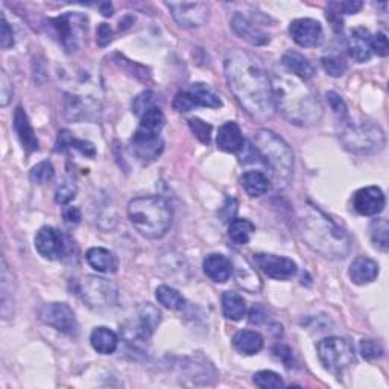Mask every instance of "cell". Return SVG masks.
Wrapping results in <instances>:
<instances>
[{"mask_svg":"<svg viewBox=\"0 0 389 389\" xmlns=\"http://www.w3.org/2000/svg\"><path fill=\"white\" fill-rule=\"evenodd\" d=\"M224 68L228 87L240 107L256 120L271 119L276 111L271 76L256 56L244 49H230Z\"/></svg>","mask_w":389,"mask_h":389,"instance_id":"6da1fadb","label":"cell"},{"mask_svg":"<svg viewBox=\"0 0 389 389\" xmlns=\"http://www.w3.org/2000/svg\"><path fill=\"white\" fill-rule=\"evenodd\" d=\"M274 107L296 127H312L323 118V105L304 81L294 75L276 73L271 76Z\"/></svg>","mask_w":389,"mask_h":389,"instance_id":"7a4b0ae2","label":"cell"},{"mask_svg":"<svg viewBox=\"0 0 389 389\" xmlns=\"http://www.w3.org/2000/svg\"><path fill=\"white\" fill-rule=\"evenodd\" d=\"M299 230L307 247L330 260L348 256L351 239L324 212L312 204H304L299 212Z\"/></svg>","mask_w":389,"mask_h":389,"instance_id":"3957f363","label":"cell"},{"mask_svg":"<svg viewBox=\"0 0 389 389\" xmlns=\"http://www.w3.org/2000/svg\"><path fill=\"white\" fill-rule=\"evenodd\" d=\"M128 217L139 234L146 239L163 237L172 225V207L162 197H139L130 201Z\"/></svg>","mask_w":389,"mask_h":389,"instance_id":"277c9868","label":"cell"},{"mask_svg":"<svg viewBox=\"0 0 389 389\" xmlns=\"http://www.w3.org/2000/svg\"><path fill=\"white\" fill-rule=\"evenodd\" d=\"M253 147L269 167L276 187H288L294 175V152L291 146L274 131L259 130L253 139Z\"/></svg>","mask_w":389,"mask_h":389,"instance_id":"5b68a950","label":"cell"},{"mask_svg":"<svg viewBox=\"0 0 389 389\" xmlns=\"http://www.w3.org/2000/svg\"><path fill=\"white\" fill-rule=\"evenodd\" d=\"M44 28L55 40H58L67 53H76L85 41L88 19L79 13H67L46 20Z\"/></svg>","mask_w":389,"mask_h":389,"instance_id":"8992f818","label":"cell"},{"mask_svg":"<svg viewBox=\"0 0 389 389\" xmlns=\"http://www.w3.org/2000/svg\"><path fill=\"white\" fill-rule=\"evenodd\" d=\"M341 142L346 146V150L354 154L370 155L383 150L386 137L379 125L373 122H361L348 123L341 133Z\"/></svg>","mask_w":389,"mask_h":389,"instance_id":"52a82bcc","label":"cell"},{"mask_svg":"<svg viewBox=\"0 0 389 389\" xmlns=\"http://www.w3.org/2000/svg\"><path fill=\"white\" fill-rule=\"evenodd\" d=\"M316 351L324 368L335 375L344 373L356 359L353 346L344 338H326L319 341Z\"/></svg>","mask_w":389,"mask_h":389,"instance_id":"ba28073f","label":"cell"},{"mask_svg":"<svg viewBox=\"0 0 389 389\" xmlns=\"http://www.w3.org/2000/svg\"><path fill=\"white\" fill-rule=\"evenodd\" d=\"M78 291L83 300L95 311H107L118 304L119 289L118 286L110 280L88 276L79 281Z\"/></svg>","mask_w":389,"mask_h":389,"instance_id":"9c48e42d","label":"cell"},{"mask_svg":"<svg viewBox=\"0 0 389 389\" xmlns=\"http://www.w3.org/2000/svg\"><path fill=\"white\" fill-rule=\"evenodd\" d=\"M40 319L55 330L61 331L64 335H75L78 331V321L75 313L66 303H51L44 304L40 308Z\"/></svg>","mask_w":389,"mask_h":389,"instance_id":"30bf717a","label":"cell"},{"mask_svg":"<svg viewBox=\"0 0 389 389\" xmlns=\"http://www.w3.org/2000/svg\"><path fill=\"white\" fill-rule=\"evenodd\" d=\"M170 14L185 28L202 26L209 19V6L204 2H167Z\"/></svg>","mask_w":389,"mask_h":389,"instance_id":"8fae6325","label":"cell"},{"mask_svg":"<svg viewBox=\"0 0 389 389\" xmlns=\"http://www.w3.org/2000/svg\"><path fill=\"white\" fill-rule=\"evenodd\" d=\"M254 263L263 274H266L274 280H289L299 271L296 263L292 259L274 254H254Z\"/></svg>","mask_w":389,"mask_h":389,"instance_id":"7c38bea8","label":"cell"},{"mask_svg":"<svg viewBox=\"0 0 389 389\" xmlns=\"http://www.w3.org/2000/svg\"><path fill=\"white\" fill-rule=\"evenodd\" d=\"M289 32L292 40L301 48H316L324 40L321 23L313 19H296L291 23Z\"/></svg>","mask_w":389,"mask_h":389,"instance_id":"4fadbf2b","label":"cell"},{"mask_svg":"<svg viewBox=\"0 0 389 389\" xmlns=\"http://www.w3.org/2000/svg\"><path fill=\"white\" fill-rule=\"evenodd\" d=\"M162 313L158 308L150 303L142 304L137 308V321L130 327V333L135 341H147L157 330Z\"/></svg>","mask_w":389,"mask_h":389,"instance_id":"5bb4252c","label":"cell"},{"mask_svg":"<svg viewBox=\"0 0 389 389\" xmlns=\"http://www.w3.org/2000/svg\"><path fill=\"white\" fill-rule=\"evenodd\" d=\"M36 249L48 260H60L66 253V244L61 233L52 227H43L36 236Z\"/></svg>","mask_w":389,"mask_h":389,"instance_id":"9a60e30c","label":"cell"},{"mask_svg":"<svg viewBox=\"0 0 389 389\" xmlns=\"http://www.w3.org/2000/svg\"><path fill=\"white\" fill-rule=\"evenodd\" d=\"M385 194L382 189L370 186L359 189L353 197V207L362 216H375L385 209Z\"/></svg>","mask_w":389,"mask_h":389,"instance_id":"2e32d148","label":"cell"},{"mask_svg":"<svg viewBox=\"0 0 389 389\" xmlns=\"http://www.w3.org/2000/svg\"><path fill=\"white\" fill-rule=\"evenodd\" d=\"M165 123H166V118L162 110H160L158 107L150 110L140 118V125L134 133L133 140L157 139V137H160V131L163 130Z\"/></svg>","mask_w":389,"mask_h":389,"instance_id":"e0dca14e","label":"cell"},{"mask_svg":"<svg viewBox=\"0 0 389 389\" xmlns=\"http://www.w3.org/2000/svg\"><path fill=\"white\" fill-rule=\"evenodd\" d=\"M348 53L354 61L365 63L371 58V33L365 28H354L350 32V37L347 41Z\"/></svg>","mask_w":389,"mask_h":389,"instance_id":"ac0fdd59","label":"cell"},{"mask_svg":"<svg viewBox=\"0 0 389 389\" xmlns=\"http://www.w3.org/2000/svg\"><path fill=\"white\" fill-rule=\"evenodd\" d=\"M232 271H234V277L240 288H244L251 294H256L261 289V281L257 276V272L244 257H240V254H236L233 257Z\"/></svg>","mask_w":389,"mask_h":389,"instance_id":"d6986e66","label":"cell"},{"mask_svg":"<svg viewBox=\"0 0 389 389\" xmlns=\"http://www.w3.org/2000/svg\"><path fill=\"white\" fill-rule=\"evenodd\" d=\"M216 143L217 147L225 152H239L242 150L245 140L239 125L236 122H227L225 125H222L219 133H217Z\"/></svg>","mask_w":389,"mask_h":389,"instance_id":"ffe728a7","label":"cell"},{"mask_svg":"<svg viewBox=\"0 0 389 389\" xmlns=\"http://www.w3.org/2000/svg\"><path fill=\"white\" fill-rule=\"evenodd\" d=\"M350 279L356 284H368L373 283L379 276V265L368 257H356L350 265Z\"/></svg>","mask_w":389,"mask_h":389,"instance_id":"44dd1931","label":"cell"},{"mask_svg":"<svg viewBox=\"0 0 389 389\" xmlns=\"http://www.w3.org/2000/svg\"><path fill=\"white\" fill-rule=\"evenodd\" d=\"M232 28L240 38L247 40L251 44L260 46V44H265L269 41V37L266 36V33L242 14H236L233 17Z\"/></svg>","mask_w":389,"mask_h":389,"instance_id":"7402d4cb","label":"cell"},{"mask_svg":"<svg viewBox=\"0 0 389 389\" xmlns=\"http://www.w3.org/2000/svg\"><path fill=\"white\" fill-rule=\"evenodd\" d=\"M281 64L288 68L295 78L301 79V81H308V79H312L316 73L312 63L308 61L304 55L295 51L286 52L281 58Z\"/></svg>","mask_w":389,"mask_h":389,"instance_id":"603a6c76","label":"cell"},{"mask_svg":"<svg viewBox=\"0 0 389 389\" xmlns=\"http://www.w3.org/2000/svg\"><path fill=\"white\" fill-rule=\"evenodd\" d=\"M14 128H16V133L19 135L23 147H25L28 152L38 151V140L36 137V133H33L32 125L28 119V114L21 107H17V110H16Z\"/></svg>","mask_w":389,"mask_h":389,"instance_id":"cb8c5ba5","label":"cell"},{"mask_svg":"<svg viewBox=\"0 0 389 389\" xmlns=\"http://www.w3.org/2000/svg\"><path fill=\"white\" fill-rule=\"evenodd\" d=\"M204 272L214 283H225L232 276V260L222 254H210L204 260Z\"/></svg>","mask_w":389,"mask_h":389,"instance_id":"d4e9b609","label":"cell"},{"mask_svg":"<svg viewBox=\"0 0 389 389\" xmlns=\"http://www.w3.org/2000/svg\"><path fill=\"white\" fill-rule=\"evenodd\" d=\"M85 259L88 261V265L93 269H96L98 272H104V274L116 272L119 266L118 257L114 256L110 249H105V248L88 249Z\"/></svg>","mask_w":389,"mask_h":389,"instance_id":"484cf974","label":"cell"},{"mask_svg":"<svg viewBox=\"0 0 389 389\" xmlns=\"http://www.w3.org/2000/svg\"><path fill=\"white\" fill-rule=\"evenodd\" d=\"M190 98L193 107H205V108H221L222 100L214 91L202 83L192 84V87L186 91Z\"/></svg>","mask_w":389,"mask_h":389,"instance_id":"4316f807","label":"cell"},{"mask_svg":"<svg viewBox=\"0 0 389 389\" xmlns=\"http://www.w3.org/2000/svg\"><path fill=\"white\" fill-rule=\"evenodd\" d=\"M263 344H265L263 336L254 330H240L233 336L234 348L247 356L257 354L263 348Z\"/></svg>","mask_w":389,"mask_h":389,"instance_id":"83f0119b","label":"cell"},{"mask_svg":"<svg viewBox=\"0 0 389 389\" xmlns=\"http://www.w3.org/2000/svg\"><path fill=\"white\" fill-rule=\"evenodd\" d=\"M91 347L100 354H111L119 346V338L113 330L107 327H96L90 336Z\"/></svg>","mask_w":389,"mask_h":389,"instance_id":"f1b7e54d","label":"cell"},{"mask_svg":"<svg viewBox=\"0 0 389 389\" xmlns=\"http://www.w3.org/2000/svg\"><path fill=\"white\" fill-rule=\"evenodd\" d=\"M269 178L265 174L259 172V170H249L240 178V185H242L244 190L253 198L265 194L269 190Z\"/></svg>","mask_w":389,"mask_h":389,"instance_id":"f546056e","label":"cell"},{"mask_svg":"<svg viewBox=\"0 0 389 389\" xmlns=\"http://www.w3.org/2000/svg\"><path fill=\"white\" fill-rule=\"evenodd\" d=\"M133 151L135 157L142 160V162H154L155 158L160 157V154L165 150L163 140L157 137V139H147V140H131Z\"/></svg>","mask_w":389,"mask_h":389,"instance_id":"4dcf8cb0","label":"cell"},{"mask_svg":"<svg viewBox=\"0 0 389 389\" xmlns=\"http://www.w3.org/2000/svg\"><path fill=\"white\" fill-rule=\"evenodd\" d=\"M222 312L227 319L239 321L247 313V303L242 295L237 292H224L222 295Z\"/></svg>","mask_w":389,"mask_h":389,"instance_id":"1f68e13d","label":"cell"},{"mask_svg":"<svg viewBox=\"0 0 389 389\" xmlns=\"http://www.w3.org/2000/svg\"><path fill=\"white\" fill-rule=\"evenodd\" d=\"M56 150L64 151V150H78L81 154L87 157H95L96 150L93 143L85 142V140H78L68 131H60L58 142H56Z\"/></svg>","mask_w":389,"mask_h":389,"instance_id":"d6a6232c","label":"cell"},{"mask_svg":"<svg viewBox=\"0 0 389 389\" xmlns=\"http://www.w3.org/2000/svg\"><path fill=\"white\" fill-rule=\"evenodd\" d=\"M254 232L256 227L248 219H233L228 227V236L236 245H247Z\"/></svg>","mask_w":389,"mask_h":389,"instance_id":"836d02e7","label":"cell"},{"mask_svg":"<svg viewBox=\"0 0 389 389\" xmlns=\"http://www.w3.org/2000/svg\"><path fill=\"white\" fill-rule=\"evenodd\" d=\"M370 237L377 249H380L382 253H386L389 249V222L385 217H379V219H374L371 222Z\"/></svg>","mask_w":389,"mask_h":389,"instance_id":"e575fe53","label":"cell"},{"mask_svg":"<svg viewBox=\"0 0 389 389\" xmlns=\"http://www.w3.org/2000/svg\"><path fill=\"white\" fill-rule=\"evenodd\" d=\"M155 296L160 304L165 306L166 308H170V311H181L186 303L178 291H175L174 288H170V286H166V284L158 286L155 291Z\"/></svg>","mask_w":389,"mask_h":389,"instance_id":"d590c367","label":"cell"},{"mask_svg":"<svg viewBox=\"0 0 389 389\" xmlns=\"http://www.w3.org/2000/svg\"><path fill=\"white\" fill-rule=\"evenodd\" d=\"M158 95L154 93V91H143L139 96H135L133 100V113L135 116L142 118L145 113H147L150 110L158 107Z\"/></svg>","mask_w":389,"mask_h":389,"instance_id":"8d00e7d4","label":"cell"},{"mask_svg":"<svg viewBox=\"0 0 389 389\" xmlns=\"http://www.w3.org/2000/svg\"><path fill=\"white\" fill-rule=\"evenodd\" d=\"M254 383L261 389H280L284 386L281 377L274 371H259L254 374Z\"/></svg>","mask_w":389,"mask_h":389,"instance_id":"74e56055","label":"cell"},{"mask_svg":"<svg viewBox=\"0 0 389 389\" xmlns=\"http://www.w3.org/2000/svg\"><path fill=\"white\" fill-rule=\"evenodd\" d=\"M321 64L324 67V71L330 76L339 78L347 72V63L344 61V58H341V56H335V55L324 56V58L321 60Z\"/></svg>","mask_w":389,"mask_h":389,"instance_id":"f35d334b","label":"cell"},{"mask_svg":"<svg viewBox=\"0 0 389 389\" xmlns=\"http://www.w3.org/2000/svg\"><path fill=\"white\" fill-rule=\"evenodd\" d=\"M55 170L52 163L49 162H41L37 166H33L31 170V181L36 182V185H44L53 178Z\"/></svg>","mask_w":389,"mask_h":389,"instance_id":"ab89813d","label":"cell"},{"mask_svg":"<svg viewBox=\"0 0 389 389\" xmlns=\"http://www.w3.org/2000/svg\"><path fill=\"white\" fill-rule=\"evenodd\" d=\"M361 353H362L363 359L377 361V359L383 358L385 350H383L380 342L373 341V339H363V341H361Z\"/></svg>","mask_w":389,"mask_h":389,"instance_id":"60d3db41","label":"cell"},{"mask_svg":"<svg viewBox=\"0 0 389 389\" xmlns=\"http://www.w3.org/2000/svg\"><path fill=\"white\" fill-rule=\"evenodd\" d=\"M189 127L192 133L198 137V140L204 145H209L212 140V127L201 119H190L189 120Z\"/></svg>","mask_w":389,"mask_h":389,"instance_id":"b9f144b4","label":"cell"},{"mask_svg":"<svg viewBox=\"0 0 389 389\" xmlns=\"http://www.w3.org/2000/svg\"><path fill=\"white\" fill-rule=\"evenodd\" d=\"M75 197H76V187L72 181H64L55 192V201L61 205L68 204Z\"/></svg>","mask_w":389,"mask_h":389,"instance_id":"7bdbcfd3","label":"cell"},{"mask_svg":"<svg viewBox=\"0 0 389 389\" xmlns=\"http://www.w3.org/2000/svg\"><path fill=\"white\" fill-rule=\"evenodd\" d=\"M14 95V88H13V81L8 78L6 72L0 73V105L6 107L9 104V100L13 99Z\"/></svg>","mask_w":389,"mask_h":389,"instance_id":"ee69618b","label":"cell"},{"mask_svg":"<svg viewBox=\"0 0 389 389\" xmlns=\"http://www.w3.org/2000/svg\"><path fill=\"white\" fill-rule=\"evenodd\" d=\"M327 100H328V105L331 107V110H333V113L338 114L341 119H346L348 116L347 105L344 104V100L341 99V96L338 93H335V91H330V93H327Z\"/></svg>","mask_w":389,"mask_h":389,"instance_id":"f6af8a7d","label":"cell"},{"mask_svg":"<svg viewBox=\"0 0 389 389\" xmlns=\"http://www.w3.org/2000/svg\"><path fill=\"white\" fill-rule=\"evenodd\" d=\"M371 49L379 56H386L389 53L388 37L383 32H377L374 37H371Z\"/></svg>","mask_w":389,"mask_h":389,"instance_id":"bcb514c9","label":"cell"},{"mask_svg":"<svg viewBox=\"0 0 389 389\" xmlns=\"http://www.w3.org/2000/svg\"><path fill=\"white\" fill-rule=\"evenodd\" d=\"M0 41H2V48L5 51L11 49L14 46V32L13 28L9 26L6 21V17L2 16V31H0Z\"/></svg>","mask_w":389,"mask_h":389,"instance_id":"7dc6e473","label":"cell"},{"mask_svg":"<svg viewBox=\"0 0 389 389\" xmlns=\"http://www.w3.org/2000/svg\"><path fill=\"white\" fill-rule=\"evenodd\" d=\"M363 6L362 2H335L330 4V8H333V13L338 14H356Z\"/></svg>","mask_w":389,"mask_h":389,"instance_id":"c3c4849f","label":"cell"},{"mask_svg":"<svg viewBox=\"0 0 389 389\" xmlns=\"http://www.w3.org/2000/svg\"><path fill=\"white\" fill-rule=\"evenodd\" d=\"M174 108L180 113H186V111H190L193 107L190 98L187 96L186 91H182V93H178L174 99Z\"/></svg>","mask_w":389,"mask_h":389,"instance_id":"681fc988","label":"cell"},{"mask_svg":"<svg viewBox=\"0 0 389 389\" xmlns=\"http://www.w3.org/2000/svg\"><path fill=\"white\" fill-rule=\"evenodd\" d=\"M63 216L67 224H78L81 221V210L78 207H73V205H66L63 210Z\"/></svg>","mask_w":389,"mask_h":389,"instance_id":"f907efd6","label":"cell"},{"mask_svg":"<svg viewBox=\"0 0 389 389\" xmlns=\"http://www.w3.org/2000/svg\"><path fill=\"white\" fill-rule=\"evenodd\" d=\"M113 37V31L110 25L107 23H102V25L98 28V44L99 46H107L111 41Z\"/></svg>","mask_w":389,"mask_h":389,"instance_id":"816d5d0a","label":"cell"},{"mask_svg":"<svg viewBox=\"0 0 389 389\" xmlns=\"http://www.w3.org/2000/svg\"><path fill=\"white\" fill-rule=\"evenodd\" d=\"M274 353H276V356L279 359H281L284 363H286V367H291V359H292V351L289 347H286V346H277L276 348H274Z\"/></svg>","mask_w":389,"mask_h":389,"instance_id":"f5cc1de1","label":"cell"},{"mask_svg":"<svg viewBox=\"0 0 389 389\" xmlns=\"http://www.w3.org/2000/svg\"><path fill=\"white\" fill-rule=\"evenodd\" d=\"M100 8H102V14H104L105 17L113 16V6H111V4H104Z\"/></svg>","mask_w":389,"mask_h":389,"instance_id":"db71d44e","label":"cell"}]
</instances>
